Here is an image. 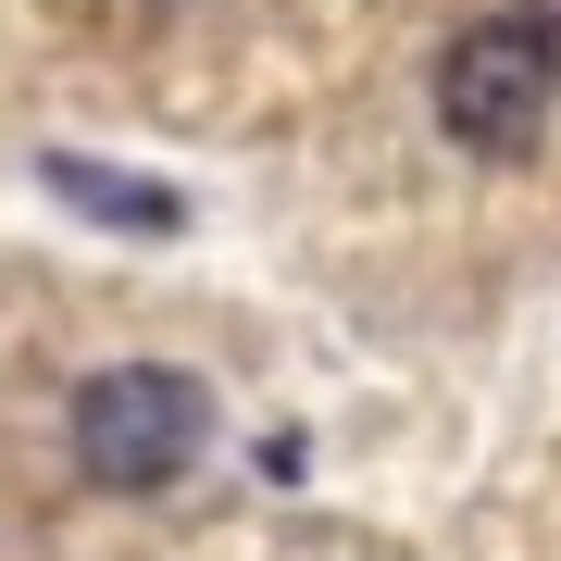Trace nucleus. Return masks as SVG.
Masks as SVG:
<instances>
[{"mask_svg": "<svg viewBox=\"0 0 561 561\" xmlns=\"http://www.w3.org/2000/svg\"><path fill=\"white\" fill-rule=\"evenodd\" d=\"M76 474L113 486V500H150V486H175L187 461L213 449V387L175 375V362H101V375L76 387Z\"/></svg>", "mask_w": 561, "mask_h": 561, "instance_id": "nucleus-1", "label": "nucleus"}, {"mask_svg": "<svg viewBox=\"0 0 561 561\" xmlns=\"http://www.w3.org/2000/svg\"><path fill=\"white\" fill-rule=\"evenodd\" d=\"M549 50L524 38V13H486V25H461V38L437 50V125H449V150H474V162H524L549 138Z\"/></svg>", "mask_w": 561, "mask_h": 561, "instance_id": "nucleus-2", "label": "nucleus"}, {"mask_svg": "<svg viewBox=\"0 0 561 561\" xmlns=\"http://www.w3.org/2000/svg\"><path fill=\"white\" fill-rule=\"evenodd\" d=\"M38 175H50V201L101 213V225H125V238H162V225H175V201H162V187H125L113 162H88V150H50Z\"/></svg>", "mask_w": 561, "mask_h": 561, "instance_id": "nucleus-3", "label": "nucleus"}, {"mask_svg": "<svg viewBox=\"0 0 561 561\" xmlns=\"http://www.w3.org/2000/svg\"><path fill=\"white\" fill-rule=\"evenodd\" d=\"M524 38L549 50V76H561V0H524Z\"/></svg>", "mask_w": 561, "mask_h": 561, "instance_id": "nucleus-4", "label": "nucleus"}]
</instances>
